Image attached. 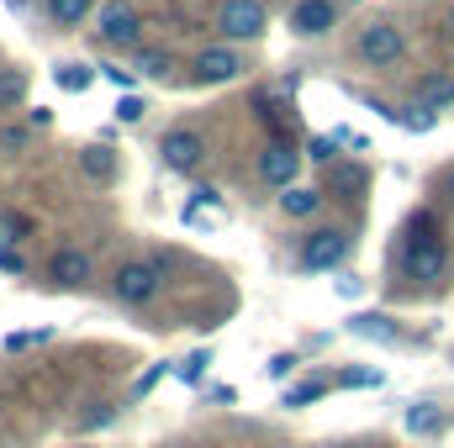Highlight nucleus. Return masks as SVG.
I'll return each instance as SVG.
<instances>
[{
	"label": "nucleus",
	"instance_id": "4",
	"mask_svg": "<svg viewBox=\"0 0 454 448\" xmlns=\"http://www.w3.org/2000/svg\"><path fill=\"white\" fill-rule=\"evenodd\" d=\"M402 53H407V37L396 21H364L354 37V58L364 69H391V64H402Z\"/></svg>",
	"mask_w": 454,
	"mask_h": 448
},
{
	"label": "nucleus",
	"instance_id": "25",
	"mask_svg": "<svg viewBox=\"0 0 454 448\" xmlns=\"http://www.w3.org/2000/svg\"><path fill=\"white\" fill-rule=\"evenodd\" d=\"M207 364H212V348H201V353H191V359H185V364H180V380H191V385H196V380H201V369H207Z\"/></svg>",
	"mask_w": 454,
	"mask_h": 448
},
{
	"label": "nucleus",
	"instance_id": "19",
	"mask_svg": "<svg viewBox=\"0 0 454 448\" xmlns=\"http://www.w3.org/2000/svg\"><path fill=\"white\" fill-rule=\"evenodd\" d=\"M27 237H32V217L0 212V248H16V243H27Z\"/></svg>",
	"mask_w": 454,
	"mask_h": 448
},
{
	"label": "nucleus",
	"instance_id": "3",
	"mask_svg": "<svg viewBox=\"0 0 454 448\" xmlns=\"http://www.w3.org/2000/svg\"><path fill=\"white\" fill-rule=\"evenodd\" d=\"M159 290H164V264L159 259H127V264H116L112 296L121 306H148Z\"/></svg>",
	"mask_w": 454,
	"mask_h": 448
},
{
	"label": "nucleus",
	"instance_id": "1",
	"mask_svg": "<svg viewBox=\"0 0 454 448\" xmlns=\"http://www.w3.org/2000/svg\"><path fill=\"white\" fill-rule=\"evenodd\" d=\"M444 264H450V253H444V243H439L434 222L418 217V222H412V237H407V248H402V274L418 280V285H434V280H444Z\"/></svg>",
	"mask_w": 454,
	"mask_h": 448
},
{
	"label": "nucleus",
	"instance_id": "7",
	"mask_svg": "<svg viewBox=\"0 0 454 448\" xmlns=\"http://www.w3.org/2000/svg\"><path fill=\"white\" fill-rule=\"evenodd\" d=\"M201 158H207V132H196V127H169V132L159 137V164H164L169 174H191Z\"/></svg>",
	"mask_w": 454,
	"mask_h": 448
},
{
	"label": "nucleus",
	"instance_id": "9",
	"mask_svg": "<svg viewBox=\"0 0 454 448\" xmlns=\"http://www.w3.org/2000/svg\"><path fill=\"white\" fill-rule=\"evenodd\" d=\"M90 269H96V264H90V253H85V248H74V243H69V248H59V253L48 259V280H53L59 290H85V285H90Z\"/></svg>",
	"mask_w": 454,
	"mask_h": 448
},
{
	"label": "nucleus",
	"instance_id": "10",
	"mask_svg": "<svg viewBox=\"0 0 454 448\" xmlns=\"http://www.w3.org/2000/svg\"><path fill=\"white\" fill-rule=\"evenodd\" d=\"M339 27V0H296L291 5V32L296 37H328Z\"/></svg>",
	"mask_w": 454,
	"mask_h": 448
},
{
	"label": "nucleus",
	"instance_id": "2",
	"mask_svg": "<svg viewBox=\"0 0 454 448\" xmlns=\"http://www.w3.org/2000/svg\"><path fill=\"white\" fill-rule=\"evenodd\" d=\"M212 27H217V37L223 42H259L264 32H270V11H264V0H223L217 5V16H212Z\"/></svg>",
	"mask_w": 454,
	"mask_h": 448
},
{
	"label": "nucleus",
	"instance_id": "20",
	"mask_svg": "<svg viewBox=\"0 0 454 448\" xmlns=\"http://www.w3.org/2000/svg\"><path fill=\"white\" fill-rule=\"evenodd\" d=\"M418 96H423V106H428V112H439V106H450V101H454V80L434 74V80H423V90H418Z\"/></svg>",
	"mask_w": 454,
	"mask_h": 448
},
{
	"label": "nucleus",
	"instance_id": "31",
	"mask_svg": "<svg viewBox=\"0 0 454 448\" xmlns=\"http://www.w3.org/2000/svg\"><path fill=\"white\" fill-rule=\"evenodd\" d=\"M343 385H380V375H375V369H348Z\"/></svg>",
	"mask_w": 454,
	"mask_h": 448
},
{
	"label": "nucleus",
	"instance_id": "35",
	"mask_svg": "<svg viewBox=\"0 0 454 448\" xmlns=\"http://www.w3.org/2000/svg\"><path fill=\"white\" fill-rule=\"evenodd\" d=\"M450 196H454V169H450Z\"/></svg>",
	"mask_w": 454,
	"mask_h": 448
},
{
	"label": "nucleus",
	"instance_id": "24",
	"mask_svg": "<svg viewBox=\"0 0 454 448\" xmlns=\"http://www.w3.org/2000/svg\"><path fill=\"white\" fill-rule=\"evenodd\" d=\"M32 127H0V153H27Z\"/></svg>",
	"mask_w": 454,
	"mask_h": 448
},
{
	"label": "nucleus",
	"instance_id": "22",
	"mask_svg": "<svg viewBox=\"0 0 454 448\" xmlns=\"http://www.w3.org/2000/svg\"><path fill=\"white\" fill-rule=\"evenodd\" d=\"M348 328H354L359 337H380V343H391V337H396V328H391L386 317H354Z\"/></svg>",
	"mask_w": 454,
	"mask_h": 448
},
{
	"label": "nucleus",
	"instance_id": "34",
	"mask_svg": "<svg viewBox=\"0 0 454 448\" xmlns=\"http://www.w3.org/2000/svg\"><path fill=\"white\" fill-rule=\"evenodd\" d=\"M333 448H370V444H333Z\"/></svg>",
	"mask_w": 454,
	"mask_h": 448
},
{
	"label": "nucleus",
	"instance_id": "32",
	"mask_svg": "<svg viewBox=\"0 0 454 448\" xmlns=\"http://www.w3.org/2000/svg\"><path fill=\"white\" fill-rule=\"evenodd\" d=\"M48 121H53V112H48V106H37V112H27V127H48Z\"/></svg>",
	"mask_w": 454,
	"mask_h": 448
},
{
	"label": "nucleus",
	"instance_id": "23",
	"mask_svg": "<svg viewBox=\"0 0 454 448\" xmlns=\"http://www.w3.org/2000/svg\"><path fill=\"white\" fill-rule=\"evenodd\" d=\"M116 417H121V406H116V401H101V406H96L90 417H80V433H96V428H112Z\"/></svg>",
	"mask_w": 454,
	"mask_h": 448
},
{
	"label": "nucleus",
	"instance_id": "17",
	"mask_svg": "<svg viewBox=\"0 0 454 448\" xmlns=\"http://www.w3.org/2000/svg\"><path fill=\"white\" fill-rule=\"evenodd\" d=\"M53 80H59L64 90H74V96H85V90L96 85V69H90V64H59V69H53Z\"/></svg>",
	"mask_w": 454,
	"mask_h": 448
},
{
	"label": "nucleus",
	"instance_id": "21",
	"mask_svg": "<svg viewBox=\"0 0 454 448\" xmlns=\"http://www.w3.org/2000/svg\"><path fill=\"white\" fill-rule=\"evenodd\" d=\"M323 396H328V380H301V385L286 390V406H312V401H323Z\"/></svg>",
	"mask_w": 454,
	"mask_h": 448
},
{
	"label": "nucleus",
	"instance_id": "29",
	"mask_svg": "<svg viewBox=\"0 0 454 448\" xmlns=\"http://www.w3.org/2000/svg\"><path fill=\"white\" fill-rule=\"evenodd\" d=\"M0 269H5V274H27V264H21L16 248H0Z\"/></svg>",
	"mask_w": 454,
	"mask_h": 448
},
{
	"label": "nucleus",
	"instance_id": "18",
	"mask_svg": "<svg viewBox=\"0 0 454 448\" xmlns=\"http://www.w3.org/2000/svg\"><path fill=\"white\" fill-rule=\"evenodd\" d=\"M21 101H27V74L21 69H0V112H11Z\"/></svg>",
	"mask_w": 454,
	"mask_h": 448
},
{
	"label": "nucleus",
	"instance_id": "6",
	"mask_svg": "<svg viewBox=\"0 0 454 448\" xmlns=\"http://www.w3.org/2000/svg\"><path fill=\"white\" fill-rule=\"evenodd\" d=\"M96 37L106 42V48H137L143 42V16H137V5L132 0H106L101 11H96Z\"/></svg>",
	"mask_w": 454,
	"mask_h": 448
},
{
	"label": "nucleus",
	"instance_id": "12",
	"mask_svg": "<svg viewBox=\"0 0 454 448\" xmlns=\"http://www.w3.org/2000/svg\"><path fill=\"white\" fill-rule=\"evenodd\" d=\"M317 212H323V190H312V185H286V190H280V217L307 222V217H317Z\"/></svg>",
	"mask_w": 454,
	"mask_h": 448
},
{
	"label": "nucleus",
	"instance_id": "26",
	"mask_svg": "<svg viewBox=\"0 0 454 448\" xmlns=\"http://www.w3.org/2000/svg\"><path fill=\"white\" fill-rule=\"evenodd\" d=\"M143 112H148V106H143L137 96H127V101H116V121H143Z\"/></svg>",
	"mask_w": 454,
	"mask_h": 448
},
{
	"label": "nucleus",
	"instance_id": "30",
	"mask_svg": "<svg viewBox=\"0 0 454 448\" xmlns=\"http://www.w3.org/2000/svg\"><path fill=\"white\" fill-rule=\"evenodd\" d=\"M307 153H312L317 164H328V158H333V143H328V137H312V143H307Z\"/></svg>",
	"mask_w": 454,
	"mask_h": 448
},
{
	"label": "nucleus",
	"instance_id": "8",
	"mask_svg": "<svg viewBox=\"0 0 454 448\" xmlns=\"http://www.w3.org/2000/svg\"><path fill=\"white\" fill-rule=\"evenodd\" d=\"M191 69H196L201 85H227V80L243 74V53H238L232 42H217V48H201V53L191 58Z\"/></svg>",
	"mask_w": 454,
	"mask_h": 448
},
{
	"label": "nucleus",
	"instance_id": "14",
	"mask_svg": "<svg viewBox=\"0 0 454 448\" xmlns=\"http://www.w3.org/2000/svg\"><path fill=\"white\" fill-rule=\"evenodd\" d=\"M80 174H85V180H96V185H112V180H116V153H112V148H101V143L80 148Z\"/></svg>",
	"mask_w": 454,
	"mask_h": 448
},
{
	"label": "nucleus",
	"instance_id": "28",
	"mask_svg": "<svg viewBox=\"0 0 454 448\" xmlns=\"http://www.w3.org/2000/svg\"><path fill=\"white\" fill-rule=\"evenodd\" d=\"M291 369H296V353H275L270 359V380H286Z\"/></svg>",
	"mask_w": 454,
	"mask_h": 448
},
{
	"label": "nucleus",
	"instance_id": "15",
	"mask_svg": "<svg viewBox=\"0 0 454 448\" xmlns=\"http://www.w3.org/2000/svg\"><path fill=\"white\" fill-rule=\"evenodd\" d=\"M137 58H132V69L137 74H148V80H164L169 69H175V53L169 48H132Z\"/></svg>",
	"mask_w": 454,
	"mask_h": 448
},
{
	"label": "nucleus",
	"instance_id": "5",
	"mask_svg": "<svg viewBox=\"0 0 454 448\" xmlns=\"http://www.w3.org/2000/svg\"><path fill=\"white\" fill-rule=\"evenodd\" d=\"M348 232L343 227H317V232H307L301 237V248H296V269L301 274H328V269H339L343 259H348Z\"/></svg>",
	"mask_w": 454,
	"mask_h": 448
},
{
	"label": "nucleus",
	"instance_id": "13",
	"mask_svg": "<svg viewBox=\"0 0 454 448\" xmlns=\"http://www.w3.org/2000/svg\"><path fill=\"white\" fill-rule=\"evenodd\" d=\"M90 16H96V0H48V21L59 32H80Z\"/></svg>",
	"mask_w": 454,
	"mask_h": 448
},
{
	"label": "nucleus",
	"instance_id": "16",
	"mask_svg": "<svg viewBox=\"0 0 454 448\" xmlns=\"http://www.w3.org/2000/svg\"><path fill=\"white\" fill-rule=\"evenodd\" d=\"M439 428H444V412H439L434 401H418V406H407V433L428 438V433H439Z\"/></svg>",
	"mask_w": 454,
	"mask_h": 448
},
{
	"label": "nucleus",
	"instance_id": "33",
	"mask_svg": "<svg viewBox=\"0 0 454 448\" xmlns=\"http://www.w3.org/2000/svg\"><path fill=\"white\" fill-rule=\"evenodd\" d=\"M444 37H450V42H454V5H450V11H444Z\"/></svg>",
	"mask_w": 454,
	"mask_h": 448
},
{
	"label": "nucleus",
	"instance_id": "11",
	"mask_svg": "<svg viewBox=\"0 0 454 448\" xmlns=\"http://www.w3.org/2000/svg\"><path fill=\"white\" fill-rule=\"evenodd\" d=\"M296 174H301V153H296L291 143H270V148L259 153V180H264V185L286 190V185H296Z\"/></svg>",
	"mask_w": 454,
	"mask_h": 448
},
{
	"label": "nucleus",
	"instance_id": "27",
	"mask_svg": "<svg viewBox=\"0 0 454 448\" xmlns=\"http://www.w3.org/2000/svg\"><path fill=\"white\" fill-rule=\"evenodd\" d=\"M101 74L112 80L116 90H132V85H137V69H121V64H116V69H101Z\"/></svg>",
	"mask_w": 454,
	"mask_h": 448
}]
</instances>
